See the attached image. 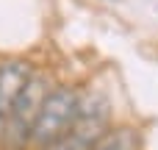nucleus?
<instances>
[{
	"label": "nucleus",
	"mask_w": 158,
	"mask_h": 150,
	"mask_svg": "<svg viewBox=\"0 0 158 150\" xmlns=\"http://www.w3.org/2000/svg\"><path fill=\"white\" fill-rule=\"evenodd\" d=\"M56 84V78L39 67L33 72V78L28 81V86L22 89V95L17 97L3 134H0V150H33V131H36V120L42 111V103L50 92V86Z\"/></svg>",
	"instance_id": "f257e3e1"
},
{
	"label": "nucleus",
	"mask_w": 158,
	"mask_h": 150,
	"mask_svg": "<svg viewBox=\"0 0 158 150\" xmlns=\"http://www.w3.org/2000/svg\"><path fill=\"white\" fill-rule=\"evenodd\" d=\"M81 97H83V84H78V81H56L50 86V92L42 103L39 120H36L33 150L67 136L75 128L78 111H81Z\"/></svg>",
	"instance_id": "f03ea898"
},
{
	"label": "nucleus",
	"mask_w": 158,
	"mask_h": 150,
	"mask_svg": "<svg viewBox=\"0 0 158 150\" xmlns=\"http://www.w3.org/2000/svg\"><path fill=\"white\" fill-rule=\"evenodd\" d=\"M117 122H119V117H117L111 92L103 89V86H92V84L83 86V97H81V111H78L75 131L83 134V136H89L92 142H97Z\"/></svg>",
	"instance_id": "7ed1b4c3"
},
{
	"label": "nucleus",
	"mask_w": 158,
	"mask_h": 150,
	"mask_svg": "<svg viewBox=\"0 0 158 150\" xmlns=\"http://www.w3.org/2000/svg\"><path fill=\"white\" fill-rule=\"evenodd\" d=\"M36 70H39V64H33L25 56L0 58V134H3V125L8 120L17 97L22 95V89L28 86V81L33 78Z\"/></svg>",
	"instance_id": "20e7f679"
},
{
	"label": "nucleus",
	"mask_w": 158,
	"mask_h": 150,
	"mask_svg": "<svg viewBox=\"0 0 158 150\" xmlns=\"http://www.w3.org/2000/svg\"><path fill=\"white\" fill-rule=\"evenodd\" d=\"M89 150H147L144 128L131 120H119L106 136H100Z\"/></svg>",
	"instance_id": "39448f33"
},
{
	"label": "nucleus",
	"mask_w": 158,
	"mask_h": 150,
	"mask_svg": "<svg viewBox=\"0 0 158 150\" xmlns=\"http://www.w3.org/2000/svg\"><path fill=\"white\" fill-rule=\"evenodd\" d=\"M92 145H94V142H92L89 136H83V134H78V131L72 128L67 136H61V139L44 145V148H36V150H89Z\"/></svg>",
	"instance_id": "423d86ee"
},
{
	"label": "nucleus",
	"mask_w": 158,
	"mask_h": 150,
	"mask_svg": "<svg viewBox=\"0 0 158 150\" xmlns=\"http://www.w3.org/2000/svg\"><path fill=\"white\" fill-rule=\"evenodd\" d=\"M108 3H122V0H108Z\"/></svg>",
	"instance_id": "0eeeda50"
}]
</instances>
